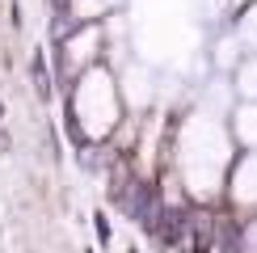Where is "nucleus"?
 Here are the masks:
<instances>
[{
    "instance_id": "nucleus-1",
    "label": "nucleus",
    "mask_w": 257,
    "mask_h": 253,
    "mask_svg": "<svg viewBox=\"0 0 257 253\" xmlns=\"http://www.w3.org/2000/svg\"><path fill=\"white\" fill-rule=\"evenodd\" d=\"M34 80H38V93L47 97V93H51V84H47V63H42V55L34 59Z\"/></svg>"
}]
</instances>
